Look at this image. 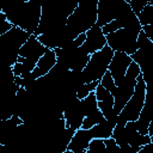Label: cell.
Listing matches in <instances>:
<instances>
[{
    "instance_id": "1",
    "label": "cell",
    "mask_w": 153,
    "mask_h": 153,
    "mask_svg": "<svg viewBox=\"0 0 153 153\" xmlns=\"http://www.w3.org/2000/svg\"><path fill=\"white\" fill-rule=\"evenodd\" d=\"M1 12L7 20L23 30L35 33L42 18V0L19 2L16 0H1Z\"/></svg>"
},
{
    "instance_id": "2",
    "label": "cell",
    "mask_w": 153,
    "mask_h": 153,
    "mask_svg": "<svg viewBox=\"0 0 153 153\" xmlns=\"http://www.w3.org/2000/svg\"><path fill=\"white\" fill-rule=\"evenodd\" d=\"M140 66L141 74L146 82V102L153 104V43L146 36L143 30L137 37V50L130 55Z\"/></svg>"
},
{
    "instance_id": "3",
    "label": "cell",
    "mask_w": 153,
    "mask_h": 153,
    "mask_svg": "<svg viewBox=\"0 0 153 153\" xmlns=\"http://www.w3.org/2000/svg\"><path fill=\"white\" fill-rule=\"evenodd\" d=\"M141 30L142 25L137 19L124 27H121L111 33H108V45L114 51H123L128 55H133L137 50V37Z\"/></svg>"
},
{
    "instance_id": "4",
    "label": "cell",
    "mask_w": 153,
    "mask_h": 153,
    "mask_svg": "<svg viewBox=\"0 0 153 153\" xmlns=\"http://www.w3.org/2000/svg\"><path fill=\"white\" fill-rule=\"evenodd\" d=\"M140 73H141L140 66L133 60V62L128 67V71L124 75V79L122 80V82L111 91V93L114 96V100H115V103H114V114L118 115L121 112V110L124 108V105L127 104V102L133 96V93L135 91L136 82H137L136 78Z\"/></svg>"
},
{
    "instance_id": "5",
    "label": "cell",
    "mask_w": 153,
    "mask_h": 153,
    "mask_svg": "<svg viewBox=\"0 0 153 153\" xmlns=\"http://www.w3.org/2000/svg\"><path fill=\"white\" fill-rule=\"evenodd\" d=\"M97 18L98 11L96 8H87L78 5L74 12L66 20V30L69 41L76 38L80 33L91 29L97 23Z\"/></svg>"
},
{
    "instance_id": "6",
    "label": "cell",
    "mask_w": 153,
    "mask_h": 153,
    "mask_svg": "<svg viewBox=\"0 0 153 153\" xmlns=\"http://www.w3.org/2000/svg\"><path fill=\"white\" fill-rule=\"evenodd\" d=\"M114 50L106 44L98 51L91 54L90 61L86 67L81 71V79L85 82H91L94 80H100L105 72L109 69V65L114 56Z\"/></svg>"
},
{
    "instance_id": "7",
    "label": "cell",
    "mask_w": 153,
    "mask_h": 153,
    "mask_svg": "<svg viewBox=\"0 0 153 153\" xmlns=\"http://www.w3.org/2000/svg\"><path fill=\"white\" fill-rule=\"evenodd\" d=\"M50 48L45 47L44 44H42L37 36L35 33H32L30 36V38L24 43V45L20 48L19 50V57H18V61L23 63L24 68H23V73L20 76L23 78H26L29 76L33 68L36 67L38 60L49 50Z\"/></svg>"
},
{
    "instance_id": "8",
    "label": "cell",
    "mask_w": 153,
    "mask_h": 153,
    "mask_svg": "<svg viewBox=\"0 0 153 153\" xmlns=\"http://www.w3.org/2000/svg\"><path fill=\"white\" fill-rule=\"evenodd\" d=\"M136 79H137V82L135 86V91L130 97V99L124 105V108L118 114L117 121H121V122L136 121L141 114V110L146 102V82L141 73L137 75Z\"/></svg>"
},
{
    "instance_id": "9",
    "label": "cell",
    "mask_w": 153,
    "mask_h": 153,
    "mask_svg": "<svg viewBox=\"0 0 153 153\" xmlns=\"http://www.w3.org/2000/svg\"><path fill=\"white\" fill-rule=\"evenodd\" d=\"M97 11V24L99 26H103L115 19H122L134 12L130 4L126 0H99Z\"/></svg>"
},
{
    "instance_id": "10",
    "label": "cell",
    "mask_w": 153,
    "mask_h": 153,
    "mask_svg": "<svg viewBox=\"0 0 153 153\" xmlns=\"http://www.w3.org/2000/svg\"><path fill=\"white\" fill-rule=\"evenodd\" d=\"M31 35L32 33H30V32L23 30L22 27L14 25L10 31H7L6 33L0 36L5 54L8 59L10 67H12L18 61L19 50L24 45V43L30 38Z\"/></svg>"
},
{
    "instance_id": "11",
    "label": "cell",
    "mask_w": 153,
    "mask_h": 153,
    "mask_svg": "<svg viewBox=\"0 0 153 153\" xmlns=\"http://www.w3.org/2000/svg\"><path fill=\"white\" fill-rule=\"evenodd\" d=\"M131 62H133V59L127 53H123V51L114 53V56L109 65V71L114 78L116 86H118L122 82V80L124 79V75H126L128 67L130 66Z\"/></svg>"
},
{
    "instance_id": "12",
    "label": "cell",
    "mask_w": 153,
    "mask_h": 153,
    "mask_svg": "<svg viewBox=\"0 0 153 153\" xmlns=\"http://www.w3.org/2000/svg\"><path fill=\"white\" fill-rule=\"evenodd\" d=\"M106 44V36L104 35L102 26H99L96 23L91 29L86 31V39L81 47L87 54H93L94 51H98L102 48H104Z\"/></svg>"
},
{
    "instance_id": "13",
    "label": "cell",
    "mask_w": 153,
    "mask_h": 153,
    "mask_svg": "<svg viewBox=\"0 0 153 153\" xmlns=\"http://www.w3.org/2000/svg\"><path fill=\"white\" fill-rule=\"evenodd\" d=\"M63 118L66 120V127L74 128L75 130L81 128L82 121L85 118V112L81 105V99H79L78 97L74 98L63 109Z\"/></svg>"
},
{
    "instance_id": "14",
    "label": "cell",
    "mask_w": 153,
    "mask_h": 153,
    "mask_svg": "<svg viewBox=\"0 0 153 153\" xmlns=\"http://www.w3.org/2000/svg\"><path fill=\"white\" fill-rule=\"evenodd\" d=\"M57 63V56H56V53L54 49H49L37 62L36 67L33 68L32 73H31V76L32 79L37 80L44 75H47L53 68L54 66Z\"/></svg>"
},
{
    "instance_id": "15",
    "label": "cell",
    "mask_w": 153,
    "mask_h": 153,
    "mask_svg": "<svg viewBox=\"0 0 153 153\" xmlns=\"http://www.w3.org/2000/svg\"><path fill=\"white\" fill-rule=\"evenodd\" d=\"M92 139H93V136H92L90 129L79 128V129H76L74 136L72 137V140L67 147V151H71L73 153H86Z\"/></svg>"
},
{
    "instance_id": "16",
    "label": "cell",
    "mask_w": 153,
    "mask_h": 153,
    "mask_svg": "<svg viewBox=\"0 0 153 153\" xmlns=\"http://www.w3.org/2000/svg\"><path fill=\"white\" fill-rule=\"evenodd\" d=\"M90 130H91V134H92L93 137L106 139V137H110L112 135L114 127L111 126V123L106 118H104L102 122H99L98 124L90 128Z\"/></svg>"
},
{
    "instance_id": "17",
    "label": "cell",
    "mask_w": 153,
    "mask_h": 153,
    "mask_svg": "<svg viewBox=\"0 0 153 153\" xmlns=\"http://www.w3.org/2000/svg\"><path fill=\"white\" fill-rule=\"evenodd\" d=\"M81 105H82L85 116H87V115L94 112L96 110H98V100H97V97H96V92L92 91V92H90L88 96H86L84 99H81Z\"/></svg>"
},
{
    "instance_id": "18",
    "label": "cell",
    "mask_w": 153,
    "mask_h": 153,
    "mask_svg": "<svg viewBox=\"0 0 153 153\" xmlns=\"http://www.w3.org/2000/svg\"><path fill=\"white\" fill-rule=\"evenodd\" d=\"M104 118H105V116H104L103 112L98 109V110H96L94 112H92V114L85 116V118H84V121H82V124H81V128H84V129H90V128H92L93 126H96V124H98L99 122H102Z\"/></svg>"
},
{
    "instance_id": "19",
    "label": "cell",
    "mask_w": 153,
    "mask_h": 153,
    "mask_svg": "<svg viewBox=\"0 0 153 153\" xmlns=\"http://www.w3.org/2000/svg\"><path fill=\"white\" fill-rule=\"evenodd\" d=\"M136 16H137V18L140 20V24L142 26L148 25V24H153V5L147 4L140 11V13H137Z\"/></svg>"
},
{
    "instance_id": "20",
    "label": "cell",
    "mask_w": 153,
    "mask_h": 153,
    "mask_svg": "<svg viewBox=\"0 0 153 153\" xmlns=\"http://www.w3.org/2000/svg\"><path fill=\"white\" fill-rule=\"evenodd\" d=\"M100 84V80H94V81H91V82H85L82 85H80L76 90V97L79 99H84L86 96L90 94V92L92 91H96L97 86Z\"/></svg>"
},
{
    "instance_id": "21",
    "label": "cell",
    "mask_w": 153,
    "mask_h": 153,
    "mask_svg": "<svg viewBox=\"0 0 153 153\" xmlns=\"http://www.w3.org/2000/svg\"><path fill=\"white\" fill-rule=\"evenodd\" d=\"M75 131L76 130L74 128H71V127H66L65 130L62 131V134H61V152L62 153H65L67 151V147H68L72 137L74 136Z\"/></svg>"
},
{
    "instance_id": "22",
    "label": "cell",
    "mask_w": 153,
    "mask_h": 153,
    "mask_svg": "<svg viewBox=\"0 0 153 153\" xmlns=\"http://www.w3.org/2000/svg\"><path fill=\"white\" fill-rule=\"evenodd\" d=\"M106 149L104 139H99V137H93L88 145L87 148V153H97V152H103Z\"/></svg>"
},
{
    "instance_id": "23",
    "label": "cell",
    "mask_w": 153,
    "mask_h": 153,
    "mask_svg": "<svg viewBox=\"0 0 153 153\" xmlns=\"http://www.w3.org/2000/svg\"><path fill=\"white\" fill-rule=\"evenodd\" d=\"M100 84H102L106 90H109L110 92L116 87V84H115L114 78H112V75H111V73H110L109 69L105 72V74H104L103 78L100 79Z\"/></svg>"
},
{
    "instance_id": "24",
    "label": "cell",
    "mask_w": 153,
    "mask_h": 153,
    "mask_svg": "<svg viewBox=\"0 0 153 153\" xmlns=\"http://www.w3.org/2000/svg\"><path fill=\"white\" fill-rule=\"evenodd\" d=\"M0 19H1V26H0V36H1V35L6 33L7 31H10L14 25L11 22L7 20V17H6V14L4 12L0 13Z\"/></svg>"
},
{
    "instance_id": "25",
    "label": "cell",
    "mask_w": 153,
    "mask_h": 153,
    "mask_svg": "<svg viewBox=\"0 0 153 153\" xmlns=\"http://www.w3.org/2000/svg\"><path fill=\"white\" fill-rule=\"evenodd\" d=\"M149 2V0H130V6H131V8H133V11L137 14V13H140V11L147 5Z\"/></svg>"
},
{
    "instance_id": "26",
    "label": "cell",
    "mask_w": 153,
    "mask_h": 153,
    "mask_svg": "<svg viewBox=\"0 0 153 153\" xmlns=\"http://www.w3.org/2000/svg\"><path fill=\"white\" fill-rule=\"evenodd\" d=\"M104 142H105L106 149H109V151H121L120 146L117 145L116 140H115V139H114L112 136H110V137H106V139H104Z\"/></svg>"
},
{
    "instance_id": "27",
    "label": "cell",
    "mask_w": 153,
    "mask_h": 153,
    "mask_svg": "<svg viewBox=\"0 0 153 153\" xmlns=\"http://www.w3.org/2000/svg\"><path fill=\"white\" fill-rule=\"evenodd\" d=\"M98 2L99 0H78L79 6H84L87 8H96V10L98 7Z\"/></svg>"
},
{
    "instance_id": "28",
    "label": "cell",
    "mask_w": 153,
    "mask_h": 153,
    "mask_svg": "<svg viewBox=\"0 0 153 153\" xmlns=\"http://www.w3.org/2000/svg\"><path fill=\"white\" fill-rule=\"evenodd\" d=\"M23 68H24V66H23V63L19 62V61H17V62L12 66V69H13V73H14L16 76L22 75V73H23Z\"/></svg>"
},
{
    "instance_id": "29",
    "label": "cell",
    "mask_w": 153,
    "mask_h": 153,
    "mask_svg": "<svg viewBox=\"0 0 153 153\" xmlns=\"http://www.w3.org/2000/svg\"><path fill=\"white\" fill-rule=\"evenodd\" d=\"M142 30H143V32L146 33V36H147L149 39L153 38V24L143 25V26H142Z\"/></svg>"
},
{
    "instance_id": "30",
    "label": "cell",
    "mask_w": 153,
    "mask_h": 153,
    "mask_svg": "<svg viewBox=\"0 0 153 153\" xmlns=\"http://www.w3.org/2000/svg\"><path fill=\"white\" fill-rule=\"evenodd\" d=\"M139 153H153V141L147 143V145H143L141 146Z\"/></svg>"
},
{
    "instance_id": "31",
    "label": "cell",
    "mask_w": 153,
    "mask_h": 153,
    "mask_svg": "<svg viewBox=\"0 0 153 153\" xmlns=\"http://www.w3.org/2000/svg\"><path fill=\"white\" fill-rule=\"evenodd\" d=\"M148 134H149V135L153 134V120L149 122V126H148Z\"/></svg>"
},
{
    "instance_id": "32",
    "label": "cell",
    "mask_w": 153,
    "mask_h": 153,
    "mask_svg": "<svg viewBox=\"0 0 153 153\" xmlns=\"http://www.w3.org/2000/svg\"><path fill=\"white\" fill-rule=\"evenodd\" d=\"M16 1H19V2H24V1H29V0H16Z\"/></svg>"
},
{
    "instance_id": "33",
    "label": "cell",
    "mask_w": 153,
    "mask_h": 153,
    "mask_svg": "<svg viewBox=\"0 0 153 153\" xmlns=\"http://www.w3.org/2000/svg\"><path fill=\"white\" fill-rule=\"evenodd\" d=\"M149 5H153V0H149V2H148Z\"/></svg>"
},
{
    "instance_id": "34",
    "label": "cell",
    "mask_w": 153,
    "mask_h": 153,
    "mask_svg": "<svg viewBox=\"0 0 153 153\" xmlns=\"http://www.w3.org/2000/svg\"><path fill=\"white\" fill-rule=\"evenodd\" d=\"M151 137H152V141H153V134H152V135H151Z\"/></svg>"
},
{
    "instance_id": "35",
    "label": "cell",
    "mask_w": 153,
    "mask_h": 153,
    "mask_svg": "<svg viewBox=\"0 0 153 153\" xmlns=\"http://www.w3.org/2000/svg\"><path fill=\"white\" fill-rule=\"evenodd\" d=\"M126 1H127V2H130V0H126Z\"/></svg>"
},
{
    "instance_id": "36",
    "label": "cell",
    "mask_w": 153,
    "mask_h": 153,
    "mask_svg": "<svg viewBox=\"0 0 153 153\" xmlns=\"http://www.w3.org/2000/svg\"><path fill=\"white\" fill-rule=\"evenodd\" d=\"M151 41H152V43H153V38H151Z\"/></svg>"
}]
</instances>
